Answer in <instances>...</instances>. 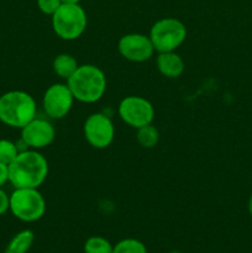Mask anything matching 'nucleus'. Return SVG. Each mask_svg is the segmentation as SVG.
I'll use <instances>...</instances> for the list:
<instances>
[{"label":"nucleus","instance_id":"f257e3e1","mask_svg":"<svg viewBox=\"0 0 252 253\" xmlns=\"http://www.w3.org/2000/svg\"><path fill=\"white\" fill-rule=\"evenodd\" d=\"M48 175V162L37 151H21L9 165V182L14 188H39Z\"/></svg>","mask_w":252,"mask_h":253},{"label":"nucleus","instance_id":"39448f33","mask_svg":"<svg viewBox=\"0 0 252 253\" xmlns=\"http://www.w3.org/2000/svg\"><path fill=\"white\" fill-rule=\"evenodd\" d=\"M10 211L24 222H35L46 212V200L39 188H16L10 195Z\"/></svg>","mask_w":252,"mask_h":253},{"label":"nucleus","instance_id":"f3484780","mask_svg":"<svg viewBox=\"0 0 252 253\" xmlns=\"http://www.w3.org/2000/svg\"><path fill=\"white\" fill-rule=\"evenodd\" d=\"M113 253H147V249L140 240L124 239L114 246Z\"/></svg>","mask_w":252,"mask_h":253},{"label":"nucleus","instance_id":"1a4fd4ad","mask_svg":"<svg viewBox=\"0 0 252 253\" xmlns=\"http://www.w3.org/2000/svg\"><path fill=\"white\" fill-rule=\"evenodd\" d=\"M73 101L74 96L69 86L67 84L56 83L48 86L44 91L42 105H43L44 113L49 118L59 120L68 115Z\"/></svg>","mask_w":252,"mask_h":253},{"label":"nucleus","instance_id":"4be33fe9","mask_svg":"<svg viewBox=\"0 0 252 253\" xmlns=\"http://www.w3.org/2000/svg\"><path fill=\"white\" fill-rule=\"evenodd\" d=\"M82 0H62L63 4H79Z\"/></svg>","mask_w":252,"mask_h":253},{"label":"nucleus","instance_id":"aec40b11","mask_svg":"<svg viewBox=\"0 0 252 253\" xmlns=\"http://www.w3.org/2000/svg\"><path fill=\"white\" fill-rule=\"evenodd\" d=\"M9 209H10V195H7L6 193L2 190V188H0V216L4 215L6 211H9Z\"/></svg>","mask_w":252,"mask_h":253},{"label":"nucleus","instance_id":"4468645a","mask_svg":"<svg viewBox=\"0 0 252 253\" xmlns=\"http://www.w3.org/2000/svg\"><path fill=\"white\" fill-rule=\"evenodd\" d=\"M34 232L31 230H22L10 240L4 253H27L34 245Z\"/></svg>","mask_w":252,"mask_h":253},{"label":"nucleus","instance_id":"a211bd4d","mask_svg":"<svg viewBox=\"0 0 252 253\" xmlns=\"http://www.w3.org/2000/svg\"><path fill=\"white\" fill-rule=\"evenodd\" d=\"M20 150L16 143L10 140H0V162L9 166L19 155Z\"/></svg>","mask_w":252,"mask_h":253},{"label":"nucleus","instance_id":"9b49d317","mask_svg":"<svg viewBox=\"0 0 252 253\" xmlns=\"http://www.w3.org/2000/svg\"><path fill=\"white\" fill-rule=\"evenodd\" d=\"M56 137V130L49 121L44 119H37L30 121L21 128V140L25 146L40 150L47 147L53 142Z\"/></svg>","mask_w":252,"mask_h":253},{"label":"nucleus","instance_id":"0eeeda50","mask_svg":"<svg viewBox=\"0 0 252 253\" xmlns=\"http://www.w3.org/2000/svg\"><path fill=\"white\" fill-rule=\"evenodd\" d=\"M119 115L128 126L138 128L152 124L155 119V109L147 99L130 95L124 98L119 104Z\"/></svg>","mask_w":252,"mask_h":253},{"label":"nucleus","instance_id":"5701e85b","mask_svg":"<svg viewBox=\"0 0 252 253\" xmlns=\"http://www.w3.org/2000/svg\"><path fill=\"white\" fill-rule=\"evenodd\" d=\"M249 211H250V215L252 216V195L249 200Z\"/></svg>","mask_w":252,"mask_h":253},{"label":"nucleus","instance_id":"6e6552de","mask_svg":"<svg viewBox=\"0 0 252 253\" xmlns=\"http://www.w3.org/2000/svg\"><path fill=\"white\" fill-rule=\"evenodd\" d=\"M84 137L94 148L103 150L111 145L115 136V127L109 116L103 113H95L88 116L84 123Z\"/></svg>","mask_w":252,"mask_h":253},{"label":"nucleus","instance_id":"ddd939ff","mask_svg":"<svg viewBox=\"0 0 252 253\" xmlns=\"http://www.w3.org/2000/svg\"><path fill=\"white\" fill-rule=\"evenodd\" d=\"M78 67L79 64L77 59L72 54L68 53L58 54L53 59V63H52V68H53L54 73L61 77L62 79H66V81H68L73 76V73L77 71Z\"/></svg>","mask_w":252,"mask_h":253},{"label":"nucleus","instance_id":"9d476101","mask_svg":"<svg viewBox=\"0 0 252 253\" xmlns=\"http://www.w3.org/2000/svg\"><path fill=\"white\" fill-rule=\"evenodd\" d=\"M118 48L124 58L137 63L148 61L155 52L150 36L143 34L124 35L119 41Z\"/></svg>","mask_w":252,"mask_h":253},{"label":"nucleus","instance_id":"7ed1b4c3","mask_svg":"<svg viewBox=\"0 0 252 253\" xmlns=\"http://www.w3.org/2000/svg\"><path fill=\"white\" fill-rule=\"evenodd\" d=\"M36 113V101L26 91L11 90L0 96V121L10 127L22 128Z\"/></svg>","mask_w":252,"mask_h":253},{"label":"nucleus","instance_id":"20e7f679","mask_svg":"<svg viewBox=\"0 0 252 253\" xmlns=\"http://www.w3.org/2000/svg\"><path fill=\"white\" fill-rule=\"evenodd\" d=\"M86 12L79 4H62L52 15V27L58 37L73 41L86 29Z\"/></svg>","mask_w":252,"mask_h":253},{"label":"nucleus","instance_id":"423d86ee","mask_svg":"<svg viewBox=\"0 0 252 253\" xmlns=\"http://www.w3.org/2000/svg\"><path fill=\"white\" fill-rule=\"evenodd\" d=\"M150 39L158 53L175 51L187 39V27L175 17H165L151 27Z\"/></svg>","mask_w":252,"mask_h":253},{"label":"nucleus","instance_id":"412c9836","mask_svg":"<svg viewBox=\"0 0 252 253\" xmlns=\"http://www.w3.org/2000/svg\"><path fill=\"white\" fill-rule=\"evenodd\" d=\"M9 182V166L0 162V188Z\"/></svg>","mask_w":252,"mask_h":253},{"label":"nucleus","instance_id":"b1692460","mask_svg":"<svg viewBox=\"0 0 252 253\" xmlns=\"http://www.w3.org/2000/svg\"><path fill=\"white\" fill-rule=\"evenodd\" d=\"M169 253H182V252H179V251H175V250H174V251H172V252H169Z\"/></svg>","mask_w":252,"mask_h":253},{"label":"nucleus","instance_id":"dca6fc26","mask_svg":"<svg viewBox=\"0 0 252 253\" xmlns=\"http://www.w3.org/2000/svg\"><path fill=\"white\" fill-rule=\"evenodd\" d=\"M114 246L101 236H91L84 244V253H113Z\"/></svg>","mask_w":252,"mask_h":253},{"label":"nucleus","instance_id":"f8f14e48","mask_svg":"<svg viewBox=\"0 0 252 253\" xmlns=\"http://www.w3.org/2000/svg\"><path fill=\"white\" fill-rule=\"evenodd\" d=\"M156 64H157V68L160 71V73L170 79L180 77L185 69L184 61L174 51L161 52V53H158L157 59H156Z\"/></svg>","mask_w":252,"mask_h":253},{"label":"nucleus","instance_id":"2eb2a0df","mask_svg":"<svg viewBox=\"0 0 252 253\" xmlns=\"http://www.w3.org/2000/svg\"><path fill=\"white\" fill-rule=\"evenodd\" d=\"M136 140L143 148H153L160 141V132L156 128V126L150 124V125L137 128Z\"/></svg>","mask_w":252,"mask_h":253},{"label":"nucleus","instance_id":"f03ea898","mask_svg":"<svg viewBox=\"0 0 252 253\" xmlns=\"http://www.w3.org/2000/svg\"><path fill=\"white\" fill-rule=\"evenodd\" d=\"M74 99L82 103H96L103 98L106 90V77L99 67L83 64L77 68L73 76L67 81Z\"/></svg>","mask_w":252,"mask_h":253},{"label":"nucleus","instance_id":"6ab92c4d","mask_svg":"<svg viewBox=\"0 0 252 253\" xmlns=\"http://www.w3.org/2000/svg\"><path fill=\"white\" fill-rule=\"evenodd\" d=\"M63 4L62 0H37V6L43 14L53 15L61 5Z\"/></svg>","mask_w":252,"mask_h":253}]
</instances>
